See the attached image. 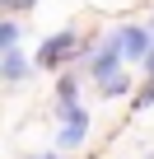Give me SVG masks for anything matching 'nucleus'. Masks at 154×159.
I'll return each instance as SVG.
<instances>
[{
    "mask_svg": "<svg viewBox=\"0 0 154 159\" xmlns=\"http://www.w3.org/2000/svg\"><path fill=\"white\" fill-rule=\"evenodd\" d=\"M84 42H80V33L75 28H61V33H51V38H42L37 42V70H56V66H65V61H75V56H84L80 52Z\"/></svg>",
    "mask_w": 154,
    "mask_h": 159,
    "instance_id": "obj_1",
    "label": "nucleus"
},
{
    "mask_svg": "<svg viewBox=\"0 0 154 159\" xmlns=\"http://www.w3.org/2000/svg\"><path fill=\"white\" fill-rule=\"evenodd\" d=\"M61 131H56V145L61 150H80L84 140H89V112L80 108V103H75V108H61Z\"/></svg>",
    "mask_w": 154,
    "mask_h": 159,
    "instance_id": "obj_2",
    "label": "nucleus"
},
{
    "mask_svg": "<svg viewBox=\"0 0 154 159\" xmlns=\"http://www.w3.org/2000/svg\"><path fill=\"white\" fill-rule=\"evenodd\" d=\"M112 38H117V47H121V56H126V61H145V56H149V47H154V33H149V28H140V24H121Z\"/></svg>",
    "mask_w": 154,
    "mask_h": 159,
    "instance_id": "obj_3",
    "label": "nucleus"
},
{
    "mask_svg": "<svg viewBox=\"0 0 154 159\" xmlns=\"http://www.w3.org/2000/svg\"><path fill=\"white\" fill-rule=\"evenodd\" d=\"M33 66H37V61H28V56H24L19 47H5V52H0V75H5L10 84H19V80H24V75H28Z\"/></svg>",
    "mask_w": 154,
    "mask_h": 159,
    "instance_id": "obj_4",
    "label": "nucleus"
},
{
    "mask_svg": "<svg viewBox=\"0 0 154 159\" xmlns=\"http://www.w3.org/2000/svg\"><path fill=\"white\" fill-rule=\"evenodd\" d=\"M98 94H103V98H121V94H131V75H126V70L108 75L103 84H98Z\"/></svg>",
    "mask_w": 154,
    "mask_h": 159,
    "instance_id": "obj_5",
    "label": "nucleus"
},
{
    "mask_svg": "<svg viewBox=\"0 0 154 159\" xmlns=\"http://www.w3.org/2000/svg\"><path fill=\"white\" fill-rule=\"evenodd\" d=\"M56 103H61V108H75V103H80V80H75V75H61V84H56Z\"/></svg>",
    "mask_w": 154,
    "mask_h": 159,
    "instance_id": "obj_6",
    "label": "nucleus"
},
{
    "mask_svg": "<svg viewBox=\"0 0 154 159\" xmlns=\"http://www.w3.org/2000/svg\"><path fill=\"white\" fill-rule=\"evenodd\" d=\"M5 47H19V19H5L0 24V52Z\"/></svg>",
    "mask_w": 154,
    "mask_h": 159,
    "instance_id": "obj_7",
    "label": "nucleus"
},
{
    "mask_svg": "<svg viewBox=\"0 0 154 159\" xmlns=\"http://www.w3.org/2000/svg\"><path fill=\"white\" fill-rule=\"evenodd\" d=\"M149 103H154V80H145L140 94H135V108H149Z\"/></svg>",
    "mask_w": 154,
    "mask_h": 159,
    "instance_id": "obj_8",
    "label": "nucleus"
},
{
    "mask_svg": "<svg viewBox=\"0 0 154 159\" xmlns=\"http://www.w3.org/2000/svg\"><path fill=\"white\" fill-rule=\"evenodd\" d=\"M145 80H154V47H149V56H145Z\"/></svg>",
    "mask_w": 154,
    "mask_h": 159,
    "instance_id": "obj_9",
    "label": "nucleus"
},
{
    "mask_svg": "<svg viewBox=\"0 0 154 159\" xmlns=\"http://www.w3.org/2000/svg\"><path fill=\"white\" fill-rule=\"evenodd\" d=\"M10 10H28V5H37V0H5Z\"/></svg>",
    "mask_w": 154,
    "mask_h": 159,
    "instance_id": "obj_10",
    "label": "nucleus"
},
{
    "mask_svg": "<svg viewBox=\"0 0 154 159\" xmlns=\"http://www.w3.org/2000/svg\"><path fill=\"white\" fill-rule=\"evenodd\" d=\"M33 159H61V154H33Z\"/></svg>",
    "mask_w": 154,
    "mask_h": 159,
    "instance_id": "obj_11",
    "label": "nucleus"
},
{
    "mask_svg": "<svg viewBox=\"0 0 154 159\" xmlns=\"http://www.w3.org/2000/svg\"><path fill=\"white\" fill-rule=\"evenodd\" d=\"M149 33H154V19H149Z\"/></svg>",
    "mask_w": 154,
    "mask_h": 159,
    "instance_id": "obj_12",
    "label": "nucleus"
}]
</instances>
